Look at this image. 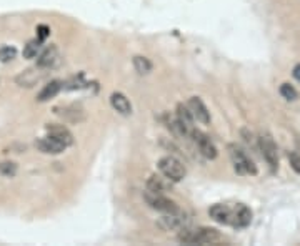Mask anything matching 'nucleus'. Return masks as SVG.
Instances as JSON below:
<instances>
[{
	"mask_svg": "<svg viewBox=\"0 0 300 246\" xmlns=\"http://www.w3.org/2000/svg\"><path fill=\"white\" fill-rule=\"evenodd\" d=\"M220 239V234L214 228H187L179 231V241L185 244H210Z\"/></svg>",
	"mask_w": 300,
	"mask_h": 246,
	"instance_id": "1",
	"label": "nucleus"
},
{
	"mask_svg": "<svg viewBox=\"0 0 300 246\" xmlns=\"http://www.w3.org/2000/svg\"><path fill=\"white\" fill-rule=\"evenodd\" d=\"M229 155L230 160L234 163V168L239 175H257V166L253 165V161L247 156V153L240 148L237 143H230L229 146Z\"/></svg>",
	"mask_w": 300,
	"mask_h": 246,
	"instance_id": "2",
	"label": "nucleus"
},
{
	"mask_svg": "<svg viewBox=\"0 0 300 246\" xmlns=\"http://www.w3.org/2000/svg\"><path fill=\"white\" fill-rule=\"evenodd\" d=\"M159 170L164 176H167L172 183L182 181L185 175H187V170L182 165V161L177 160L175 156H164L159 161Z\"/></svg>",
	"mask_w": 300,
	"mask_h": 246,
	"instance_id": "3",
	"label": "nucleus"
},
{
	"mask_svg": "<svg viewBox=\"0 0 300 246\" xmlns=\"http://www.w3.org/2000/svg\"><path fill=\"white\" fill-rule=\"evenodd\" d=\"M258 148L262 151L263 160L267 161L268 168L272 171L278 170V151H277V145L270 135H260L258 137Z\"/></svg>",
	"mask_w": 300,
	"mask_h": 246,
	"instance_id": "4",
	"label": "nucleus"
},
{
	"mask_svg": "<svg viewBox=\"0 0 300 246\" xmlns=\"http://www.w3.org/2000/svg\"><path fill=\"white\" fill-rule=\"evenodd\" d=\"M145 201L148 203V206L152 208V210L162 211L165 214L177 213L179 211V206L175 205L172 200H169V198L162 196V193H152V191L147 190V193H145Z\"/></svg>",
	"mask_w": 300,
	"mask_h": 246,
	"instance_id": "5",
	"label": "nucleus"
},
{
	"mask_svg": "<svg viewBox=\"0 0 300 246\" xmlns=\"http://www.w3.org/2000/svg\"><path fill=\"white\" fill-rule=\"evenodd\" d=\"M190 135L194 137V141L197 143L200 153L204 155L207 160H214V158H217V148H215L214 141H212L209 137H207L205 133L199 132V130H192V132H190Z\"/></svg>",
	"mask_w": 300,
	"mask_h": 246,
	"instance_id": "6",
	"label": "nucleus"
},
{
	"mask_svg": "<svg viewBox=\"0 0 300 246\" xmlns=\"http://www.w3.org/2000/svg\"><path fill=\"white\" fill-rule=\"evenodd\" d=\"M44 69L42 67H35V69H29V70H25V72H22L20 75L15 78V82L19 83L20 87H27V88H30V87H34V85H37V82H40L42 80V77H44V72H42Z\"/></svg>",
	"mask_w": 300,
	"mask_h": 246,
	"instance_id": "7",
	"label": "nucleus"
},
{
	"mask_svg": "<svg viewBox=\"0 0 300 246\" xmlns=\"http://www.w3.org/2000/svg\"><path fill=\"white\" fill-rule=\"evenodd\" d=\"M187 105H189L190 112H192L194 118L197 120V122L204 123V125L210 123V112H209V110H207L205 103L202 102L199 97H192V98H190V100H189Z\"/></svg>",
	"mask_w": 300,
	"mask_h": 246,
	"instance_id": "8",
	"label": "nucleus"
},
{
	"mask_svg": "<svg viewBox=\"0 0 300 246\" xmlns=\"http://www.w3.org/2000/svg\"><path fill=\"white\" fill-rule=\"evenodd\" d=\"M47 130V135L52 138L59 140L60 143H64L65 146H70L74 143V137H72V133L69 132V128L64 127V125H57V123H50L45 127Z\"/></svg>",
	"mask_w": 300,
	"mask_h": 246,
	"instance_id": "9",
	"label": "nucleus"
},
{
	"mask_svg": "<svg viewBox=\"0 0 300 246\" xmlns=\"http://www.w3.org/2000/svg\"><path fill=\"white\" fill-rule=\"evenodd\" d=\"M252 221V211L245 205H237L232 210V226L235 228H245Z\"/></svg>",
	"mask_w": 300,
	"mask_h": 246,
	"instance_id": "10",
	"label": "nucleus"
},
{
	"mask_svg": "<svg viewBox=\"0 0 300 246\" xmlns=\"http://www.w3.org/2000/svg\"><path fill=\"white\" fill-rule=\"evenodd\" d=\"M35 146L40 150V151H44V153H49V155H59L62 153L67 146L64 143H60L59 140H55V138H52V137H45V138H40L35 141Z\"/></svg>",
	"mask_w": 300,
	"mask_h": 246,
	"instance_id": "11",
	"label": "nucleus"
},
{
	"mask_svg": "<svg viewBox=\"0 0 300 246\" xmlns=\"http://www.w3.org/2000/svg\"><path fill=\"white\" fill-rule=\"evenodd\" d=\"M110 105L113 107V110H115L117 113L123 115V117H128V115L132 113L130 102H128V98L120 92H115L110 95Z\"/></svg>",
	"mask_w": 300,
	"mask_h": 246,
	"instance_id": "12",
	"label": "nucleus"
},
{
	"mask_svg": "<svg viewBox=\"0 0 300 246\" xmlns=\"http://www.w3.org/2000/svg\"><path fill=\"white\" fill-rule=\"evenodd\" d=\"M210 218L220 224H230L232 223V208L227 205H214L209 210Z\"/></svg>",
	"mask_w": 300,
	"mask_h": 246,
	"instance_id": "13",
	"label": "nucleus"
},
{
	"mask_svg": "<svg viewBox=\"0 0 300 246\" xmlns=\"http://www.w3.org/2000/svg\"><path fill=\"white\" fill-rule=\"evenodd\" d=\"M170 183L172 181H170L167 176L152 175L147 180V190L152 191V193H165V191H169Z\"/></svg>",
	"mask_w": 300,
	"mask_h": 246,
	"instance_id": "14",
	"label": "nucleus"
},
{
	"mask_svg": "<svg viewBox=\"0 0 300 246\" xmlns=\"http://www.w3.org/2000/svg\"><path fill=\"white\" fill-rule=\"evenodd\" d=\"M177 120L189 130V132H192V130H194V120L195 118H194L192 112H190L189 105L179 103V105H177Z\"/></svg>",
	"mask_w": 300,
	"mask_h": 246,
	"instance_id": "15",
	"label": "nucleus"
},
{
	"mask_svg": "<svg viewBox=\"0 0 300 246\" xmlns=\"http://www.w3.org/2000/svg\"><path fill=\"white\" fill-rule=\"evenodd\" d=\"M57 59H59V50H57L55 45H50L49 49L42 52V55L39 57L37 65L42 67V69H50V67L57 62Z\"/></svg>",
	"mask_w": 300,
	"mask_h": 246,
	"instance_id": "16",
	"label": "nucleus"
},
{
	"mask_svg": "<svg viewBox=\"0 0 300 246\" xmlns=\"http://www.w3.org/2000/svg\"><path fill=\"white\" fill-rule=\"evenodd\" d=\"M60 88H62V83L59 80H52L50 83H47V85L42 88V92L39 93L37 100L39 102H47V100H50V98H54L57 93H59Z\"/></svg>",
	"mask_w": 300,
	"mask_h": 246,
	"instance_id": "17",
	"label": "nucleus"
},
{
	"mask_svg": "<svg viewBox=\"0 0 300 246\" xmlns=\"http://www.w3.org/2000/svg\"><path fill=\"white\" fill-rule=\"evenodd\" d=\"M133 69L137 70V73H140V75H147V73L152 72V64H150L147 57L137 55L133 57Z\"/></svg>",
	"mask_w": 300,
	"mask_h": 246,
	"instance_id": "18",
	"label": "nucleus"
},
{
	"mask_svg": "<svg viewBox=\"0 0 300 246\" xmlns=\"http://www.w3.org/2000/svg\"><path fill=\"white\" fill-rule=\"evenodd\" d=\"M278 92H280V95L288 102H293V100H297V98H298V92L290 85V83H282L280 90H278Z\"/></svg>",
	"mask_w": 300,
	"mask_h": 246,
	"instance_id": "19",
	"label": "nucleus"
},
{
	"mask_svg": "<svg viewBox=\"0 0 300 246\" xmlns=\"http://www.w3.org/2000/svg\"><path fill=\"white\" fill-rule=\"evenodd\" d=\"M40 44H42V40H30L27 45H25L24 49V57L25 59H34L35 55H37V52L40 50Z\"/></svg>",
	"mask_w": 300,
	"mask_h": 246,
	"instance_id": "20",
	"label": "nucleus"
},
{
	"mask_svg": "<svg viewBox=\"0 0 300 246\" xmlns=\"http://www.w3.org/2000/svg\"><path fill=\"white\" fill-rule=\"evenodd\" d=\"M15 173H17V165H15L14 161H2V163H0V175L10 178Z\"/></svg>",
	"mask_w": 300,
	"mask_h": 246,
	"instance_id": "21",
	"label": "nucleus"
},
{
	"mask_svg": "<svg viewBox=\"0 0 300 246\" xmlns=\"http://www.w3.org/2000/svg\"><path fill=\"white\" fill-rule=\"evenodd\" d=\"M15 55H17V50L14 49V47H2L0 49V62H9V60H12L15 59Z\"/></svg>",
	"mask_w": 300,
	"mask_h": 246,
	"instance_id": "22",
	"label": "nucleus"
},
{
	"mask_svg": "<svg viewBox=\"0 0 300 246\" xmlns=\"http://www.w3.org/2000/svg\"><path fill=\"white\" fill-rule=\"evenodd\" d=\"M288 161H290L292 170L300 175V153H297V151H290V153H288Z\"/></svg>",
	"mask_w": 300,
	"mask_h": 246,
	"instance_id": "23",
	"label": "nucleus"
},
{
	"mask_svg": "<svg viewBox=\"0 0 300 246\" xmlns=\"http://www.w3.org/2000/svg\"><path fill=\"white\" fill-rule=\"evenodd\" d=\"M37 32H39V40H45L47 39V35L50 34V29L47 27V25H39Z\"/></svg>",
	"mask_w": 300,
	"mask_h": 246,
	"instance_id": "24",
	"label": "nucleus"
},
{
	"mask_svg": "<svg viewBox=\"0 0 300 246\" xmlns=\"http://www.w3.org/2000/svg\"><path fill=\"white\" fill-rule=\"evenodd\" d=\"M293 78H295L297 82H300V64H297L295 67H293Z\"/></svg>",
	"mask_w": 300,
	"mask_h": 246,
	"instance_id": "25",
	"label": "nucleus"
}]
</instances>
